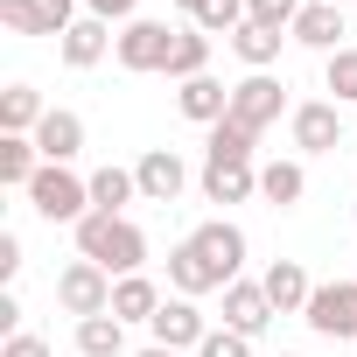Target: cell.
Listing matches in <instances>:
<instances>
[{
    "label": "cell",
    "instance_id": "cell-1",
    "mask_svg": "<svg viewBox=\"0 0 357 357\" xmlns=\"http://www.w3.org/2000/svg\"><path fill=\"white\" fill-rule=\"evenodd\" d=\"M77 259H98L112 280H126V273H140V266H147V231H140L133 218L91 211V218L77 225Z\"/></svg>",
    "mask_w": 357,
    "mask_h": 357
},
{
    "label": "cell",
    "instance_id": "cell-2",
    "mask_svg": "<svg viewBox=\"0 0 357 357\" xmlns=\"http://www.w3.org/2000/svg\"><path fill=\"white\" fill-rule=\"evenodd\" d=\"M29 204H36V218L77 231V225L91 218V175H77V168H63V161H43V175L29 183Z\"/></svg>",
    "mask_w": 357,
    "mask_h": 357
},
{
    "label": "cell",
    "instance_id": "cell-3",
    "mask_svg": "<svg viewBox=\"0 0 357 357\" xmlns=\"http://www.w3.org/2000/svg\"><path fill=\"white\" fill-rule=\"evenodd\" d=\"M112 287H119V280H112L98 259H70V266L56 273V301H63V315H77V322H84V315H112Z\"/></svg>",
    "mask_w": 357,
    "mask_h": 357
},
{
    "label": "cell",
    "instance_id": "cell-4",
    "mask_svg": "<svg viewBox=\"0 0 357 357\" xmlns=\"http://www.w3.org/2000/svg\"><path fill=\"white\" fill-rule=\"evenodd\" d=\"M301 322H308L315 336H329V343H350V336H357V273H350V280H322V287L308 294Z\"/></svg>",
    "mask_w": 357,
    "mask_h": 357
},
{
    "label": "cell",
    "instance_id": "cell-5",
    "mask_svg": "<svg viewBox=\"0 0 357 357\" xmlns=\"http://www.w3.org/2000/svg\"><path fill=\"white\" fill-rule=\"evenodd\" d=\"M112 56H119V70H133V77L168 70V56H175V29L140 15V22H126V29H119V50H112Z\"/></svg>",
    "mask_w": 357,
    "mask_h": 357
},
{
    "label": "cell",
    "instance_id": "cell-6",
    "mask_svg": "<svg viewBox=\"0 0 357 357\" xmlns=\"http://www.w3.org/2000/svg\"><path fill=\"white\" fill-rule=\"evenodd\" d=\"M280 112H287V84H280L273 70H245V77L231 84V119H238V126L266 133Z\"/></svg>",
    "mask_w": 357,
    "mask_h": 357
},
{
    "label": "cell",
    "instance_id": "cell-7",
    "mask_svg": "<svg viewBox=\"0 0 357 357\" xmlns=\"http://www.w3.org/2000/svg\"><path fill=\"white\" fill-rule=\"evenodd\" d=\"M77 8H84V0H0V22H8L15 36H56L63 43L84 22Z\"/></svg>",
    "mask_w": 357,
    "mask_h": 357
},
{
    "label": "cell",
    "instance_id": "cell-8",
    "mask_svg": "<svg viewBox=\"0 0 357 357\" xmlns=\"http://www.w3.org/2000/svg\"><path fill=\"white\" fill-rule=\"evenodd\" d=\"M133 183H140V204H175L190 190V161L175 154V147H147L133 161Z\"/></svg>",
    "mask_w": 357,
    "mask_h": 357
},
{
    "label": "cell",
    "instance_id": "cell-9",
    "mask_svg": "<svg viewBox=\"0 0 357 357\" xmlns=\"http://www.w3.org/2000/svg\"><path fill=\"white\" fill-rule=\"evenodd\" d=\"M147 336H154L161 350H197V343L211 336V322H204V308H197L190 294H175V301H161V308H154Z\"/></svg>",
    "mask_w": 357,
    "mask_h": 357
},
{
    "label": "cell",
    "instance_id": "cell-10",
    "mask_svg": "<svg viewBox=\"0 0 357 357\" xmlns=\"http://www.w3.org/2000/svg\"><path fill=\"white\" fill-rule=\"evenodd\" d=\"M287 133H294L301 154H336V147H343V112L322 105V98H308V105L287 112Z\"/></svg>",
    "mask_w": 357,
    "mask_h": 357
},
{
    "label": "cell",
    "instance_id": "cell-11",
    "mask_svg": "<svg viewBox=\"0 0 357 357\" xmlns=\"http://www.w3.org/2000/svg\"><path fill=\"white\" fill-rule=\"evenodd\" d=\"M190 238H197V252L218 266V280L231 287V280H238V266H245V231H238L231 218H211V225H197Z\"/></svg>",
    "mask_w": 357,
    "mask_h": 357
},
{
    "label": "cell",
    "instance_id": "cell-12",
    "mask_svg": "<svg viewBox=\"0 0 357 357\" xmlns=\"http://www.w3.org/2000/svg\"><path fill=\"white\" fill-rule=\"evenodd\" d=\"M301 50H322V56H336L343 50V8L336 0H301V15H294V29H287Z\"/></svg>",
    "mask_w": 357,
    "mask_h": 357
},
{
    "label": "cell",
    "instance_id": "cell-13",
    "mask_svg": "<svg viewBox=\"0 0 357 357\" xmlns=\"http://www.w3.org/2000/svg\"><path fill=\"white\" fill-rule=\"evenodd\" d=\"M29 140L43 147V161H63V168H70V161L84 154V119H77L70 105H50V112H43V126H36Z\"/></svg>",
    "mask_w": 357,
    "mask_h": 357
},
{
    "label": "cell",
    "instance_id": "cell-14",
    "mask_svg": "<svg viewBox=\"0 0 357 357\" xmlns=\"http://www.w3.org/2000/svg\"><path fill=\"white\" fill-rule=\"evenodd\" d=\"M225 329H238V336H266L273 329V301H266L259 280H231L225 287Z\"/></svg>",
    "mask_w": 357,
    "mask_h": 357
},
{
    "label": "cell",
    "instance_id": "cell-15",
    "mask_svg": "<svg viewBox=\"0 0 357 357\" xmlns=\"http://www.w3.org/2000/svg\"><path fill=\"white\" fill-rule=\"evenodd\" d=\"M259 287H266L273 315H301V308H308V294H315V280H308V266H301V259H273V266L259 273Z\"/></svg>",
    "mask_w": 357,
    "mask_h": 357
},
{
    "label": "cell",
    "instance_id": "cell-16",
    "mask_svg": "<svg viewBox=\"0 0 357 357\" xmlns=\"http://www.w3.org/2000/svg\"><path fill=\"white\" fill-rule=\"evenodd\" d=\"M168 287L190 294V301H197V294H225V280H218V266L197 252V238H183V245L168 252Z\"/></svg>",
    "mask_w": 357,
    "mask_h": 357
},
{
    "label": "cell",
    "instance_id": "cell-17",
    "mask_svg": "<svg viewBox=\"0 0 357 357\" xmlns=\"http://www.w3.org/2000/svg\"><path fill=\"white\" fill-rule=\"evenodd\" d=\"M105 50H119V36H112V22H98V15H84L63 43H56V56L70 63V70H91V63H105Z\"/></svg>",
    "mask_w": 357,
    "mask_h": 357
},
{
    "label": "cell",
    "instance_id": "cell-18",
    "mask_svg": "<svg viewBox=\"0 0 357 357\" xmlns=\"http://www.w3.org/2000/svg\"><path fill=\"white\" fill-rule=\"evenodd\" d=\"M175 112L197 119V126H218V119L231 112V84H218V77H190V84H175Z\"/></svg>",
    "mask_w": 357,
    "mask_h": 357
},
{
    "label": "cell",
    "instance_id": "cell-19",
    "mask_svg": "<svg viewBox=\"0 0 357 357\" xmlns=\"http://www.w3.org/2000/svg\"><path fill=\"white\" fill-rule=\"evenodd\" d=\"M204 197H211V204H245V197H259V168H252V161H204Z\"/></svg>",
    "mask_w": 357,
    "mask_h": 357
},
{
    "label": "cell",
    "instance_id": "cell-20",
    "mask_svg": "<svg viewBox=\"0 0 357 357\" xmlns=\"http://www.w3.org/2000/svg\"><path fill=\"white\" fill-rule=\"evenodd\" d=\"M280 43H294V36H287V29H266V22H245V29L231 36V50H238L245 70H273V63H280Z\"/></svg>",
    "mask_w": 357,
    "mask_h": 357
},
{
    "label": "cell",
    "instance_id": "cell-21",
    "mask_svg": "<svg viewBox=\"0 0 357 357\" xmlns=\"http://www.w3.org/2000/svg\"><path fill=\"white\" fill-rule=\"evenodd\" d=\"M259 197H266L273 211H294V204L308 197V168H301V161H266V168H259Z\"/></svg>",
    "mask_w": 357,
    "mask_h": 357
},
{
    "label": "cell",
    "instance_id": "cell-22",
    "mask_svg": "<svg viewBox=\"0 0 357 357\" xmlns=\"http://www.w3.org/2000/svg\"><path fill=\"white\" fill-rule=\"evenodd\" d=\"M43 112H50V105H43L36 84H8V91H0V133H22V140H29V133L43 126Z\"/></svg>",
    "mask_w": 357,
    "mask_h": 357
},
{
    "label": "cell",
    "instance_id": "cell-23",
    "mask_svg": "<svg viewBox=\"0 0 357 357\" xmlns=\"http://www.w3.org/2000/svg\"><path fill=\"white\" fill-rule=\"evenodd\" d=\"M36 175H43V147L22 140V133H0V183H8V190H29Z\"/></svg>",
    "mask_w": 357,
    "mask_h": 357
},
{
    "label": "cell",
    "instance_id": "cell-24",
    "mask_svg": "<svg viewBox=\"0 0 357 357\" xmlns=\"http://www.w3.org/2000/svg\"><path fill=\"white\" fill-rule=\"evenodd\" d=\"M161 301H168V294H161L147 273H126V280L112 287V315H119V322H154V308H161Z\"/></svg>",
    "mask_w": 357,
    "mask_h": 357
},
{
    "label": "cell",
    "instance_id": "cell-25",
    "mask_svg": "<svg viewBox=\"0 0 357 357\" xmlns=\"http://www.w3.org/2000/svg\"><path fill=\"white\" fill-rule=\"evenodd\" d=\"M168 77L175 84H190V77H211V36L190 22V29H175V56H168Z\"/></svg>",
    "mask_w": 357,
    "mask_h": 357
},
{
    "label": "cell",
    "instance_id": "cell-26",
    "mask_svg": "<svg viewBox=\"0 0 357 357\" xmlns=\"http://www.w3.org/2000/svg\"><path fill=\"white\" fill-rule=\"evenodd\" d=\"M77 357H126V322L119 315H84L77 322Z\"/></svg>",
    "mask_w": 357,
    "mask_h": 357
},
{
    "label": "cell",
    "instance_id": "cell-27",
    "mask_svg": "<svg viewBox=\"0 0 357 357\" xmlns=\"http://www.w3.org/2000/svg\"><path fill=\"white\" fill-rule=\"evenodd\" d=\"M140 197V183H133V168H98L91 175V211H112V218H126V204Z\"/></svg>",
    "mask_w": 357,
    "mask_h": 357
},
{
    "label": "cell",
    "instance_id": "cell-28",
    "mask_svg": "<svg viewBox=\"0 0 357 357\" xmlns=\"http://www.w3.org/2000/svg\"><path fill=\"white\" fill-rule=\"evenodd\" d=\"M252 147H259V133L252 126H238L231 112L211 126V147H204V161H252Z\"/></svg>",
    "mask_w": 357,
    "mask_h": 357
},
{
    "label": "cell",
    "instance_id": "cell-29",
    "mask_svg": "<svg viewBox=\"0 0 357 357\" xmlns=\"http://www.w3.org/2000/svg\"><path fill=\"white\" fill-rule=\"evenodd\" d=\"M204 36H238L245 22H252V8H245V0H204V8L190 15Z\"/></svg>",
    "mask_w": 357,
    "mask_h": 357
},
{
    "label": "cell",
    "instance_id": "cell-30",
    "mask_svg": "<svg viewBox=\"0 0 357 357\" xmlns=\"http://www.w3.org/2000/svg\"><path fill=\"white\" fill-rule=\"evenodd\" d=\"M322 77H329V91H336V98H350V105H357V50L322 56Z\"/></svg>",
    "mask_w": 357,
    "mask_h": 357
},
{
    "label": "cell",
    "instance_id": "cell-31",
    "mask_svg": "<svg viewBox=\"0 0 357 357\" xmlns=\"http://www.w3.org/2000/svg\"><path fill=\"white\" fill-rule=\"evenodd\" d=\"M197 357H252V336H238V329H211V336L197 343Z\"/></svg>",
    "mask_w": 357,
    "mask_h": 357
},
{
    "label": "cell",
    "instance_id": "cell-32",
    "mask_svg": "<svg viewBox=\"0 0 357 357\" xmlns=\"http://www.w3.org/2000/svg\"><path fill=\"white\" fill-rule=\"evenodd\" d=\"M245 8H252V22H266V29H294L301 0H245Z\"/></svg>",
    "mask_w": 357,
    "mask_h": 357
},
{
    "label": "cell",
    "instance_id": "cell-33",
    "mask_svg": "<svg viewBox=\"0 0 357 357\" xmlns=\"http://www.w3.org/2000/svg\"><path fill=\"white\" fill-rule=\"evenodd\" d=\"M84 15H98V22H140V0H84Z\"/></svg>",
    "mask_w": 357,
    "mask_h": 357
},
{
    "label": "cell",
    "instance_id": "cell-34",
    "mask_svg": "<svg viewBox=\"0 0 357 357\" xmlns=\"http://www.w3.org/2000/svg\"><path fill=\"white\" fill-rule=\"evenodd\" d=\"M0 357H50V343L22 329V336H8V343H0Z\"/></svg>",
    "mask_w": 357,
    "mask_h": 357
},
{
    "label": "cell",
    "instance_id": "cell-35",
    "mask_svg": "<svg viewBox=\"0 0 357 357\" xmlns=\"http://www.w3.org/2000/svg\"><path fill=\"white\" fill-rule=\"evenodd\" d=\"M15 273H22V238L0 231V280H15Z\"/></svg>",
    "mask_w": 357,
    "mask_h": 357
},
{
    "label": "cell",
    "instance_id": "cell-36",
    "mask_svg": "<svg viewBox=\"0 0 357 357\" xmlns=\"http://www.w3.org/2000/svg\"><path fill=\"white\" fill-rule=\"evenodd\" d=\"M8 336H22V301H15V287L0 294V343H8Z\"/></svg>",
    "mask_w": 357,
    "mask_h": 357
},
{
    "label": "cell",
    "instance_id": "cell-37",
    "mask_svg": "<svg viewBox=\"0 0 357 357\" xmlns=\"http://www.w3.org/2000/svg\"><path fill=\"white\" fill-rule=\"evenodd\" d=\"M133 357H183V350H161V343H147V350H133Z\"/></svg>",
    "mask_w": 357,
    "mask_h": 357
},
{
    "label": "cell",
    "instance_id": "cell-38",
    "mask_svg": "<svg viewBox=\"0 0 357 357\" xmlns=\"http://www.w3.org/2000/svg\"><path fill=\"white\" fill-rule=\"evenodd\" d=\"M175 8H190V15H197V8H204V0H175Z\"/></svg>",
    "mask_w": 357,
    "mask_h": 357
},
{
    "label": "cell",
    "instance_id": "cell-39",
    "mask_svg": "<svg viewBox=\"0 0 357 357\" xmlns=\"http://www.w3.org/2000/svg\"><path fill=\"white\" fill-rule=\"evenodd\" d=\"M280 357H301V350H280Z\"/></svg>",
    "mask_w": 357,
    "mask_h": 357
},
{
    "label": "cell",
    "instance_id": "cell-40",
    "mask_svg": "<svg viewBox=\"0 0 357 357\" xmlns=\"http://www.w3.org/2000/svg\"><path fill=\"white\" fill-rule=\"evenodd\" d=\"M336 8H343V0H336Z\"/></svg>",
    "mask_w": 357,
    "mask_h": 357
}]
</instances>
